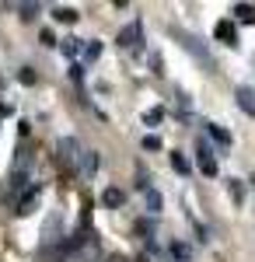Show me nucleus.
<instances>
[{"mask_svg":"<svg viewBox=\"0 0 255 262\" xmlns=\"http://www.w3.org/2000/svg\"><path fill=\"white\" fill-rule=\"evenodd\" d=\"M143 206H147V213H161V206H164V200H161V192H157L154 185H147V189H143Z\"/></svg>","mask_w":255,"mask_h":262,"instance_id":"nucleus-7","label":"nucleus"},{"mask_svg":"<svg viewBox=\"0 0 255 262\" xmlns=\"http://www.w3.org/2000/svg\"><path fill=\"white\" fill-rule=\"evenodd\" d=\"M238 105H241V112H245V116H255V95H252V88H238Z\"/></svg>","mask_w":255,"mask_h":262,"instance_id":"nucleus-9","label":"nucleus"},{"mask_svg":"<svg viewBox=\"0 0 255 262\" xmlns=\"http://www.w3.org/2000/svg\"><path fill=\"white\" fill-rule=\"evenodd\" d=\"M18 77H21V84H35V74H32V67H25Z\"/></svg>","mask_w":255,"mask_h":262,"instance_id":"nucleus-20","label":"nucleus"},{"mask_svg":"<svg viewBox=\"0 0 255 262\" xmlns=\"http://www.w3.org/2000/svg\"><path fill=\"white\" fill-rule=\"evenodd\" d=\"M35 14H39L35 4H25V7H21V18H35Z\"/></svg>","mask_w":255,"mask_h":262,"instance_id":"nucleus-21","label":"nucleus"},{"mask_svg":"<svg viewBox=\"0 0 255 262\" xmlns=\"http://www.w3.org/2000/svg\"><path fill=\"white\" fill-rule=\"evenodd\" d=\"M203 126H206V133H210V137H214L217 143H224V147H231V133H227V129H224L220 122H203Z\"/></svg>","mask_w":255,"mask_h":262,"instance_id":"nucleus-12","label":"nucleus"},{"mask_svg":"<svg viewBox=\"0 0 255 262\" xmlns=\"http://www.w3.org/2000/svg\"><path fill=\"white\" fill-rule=\"evenodd\" d=\"M59 150V161L67 164L70 171H77L80 168V158H84V147H80V140H74V137H63V140L56 143Z\"/></svg>","mask_w":255,"mask_h":262,"instance_id":"nucleus-2","label":"nucleus"},{"mask_svg":"<svg viewBox=\"0 0 255 262\" xmlns=\"http://www.w3.org/2000/svg\"><path fill=\"white\" fill-rule=\"evenodd\" d=\"M39 196H42V185H39V182H35V185H28V192H25V196L18 200V210H14V213H18V217H28V213L35 210Z\"/></svg>","mask_w":255,"mask_h":262,"instance_id":"nucleus-4","label":"nucleus"},{"mask_svg":"<svg viewBox=\"0 0 255 262\" xmlns=\"http://www.w3.org/2000/svg\"><path fill=\"white\" fill-rule=\"evenodd\" d=\"M95 171H98V154H95V150H84V158H80L77 175H84V179H91Z\"/></svg>","mask_w":255,"mask_h":262,"instance_id":"nucleus-8","label":"nucleus"},{"mask_svg":"<svg viewBox=\"0 0 255 262\" xmlns=\"http://www.w3.org/2000/svg\"><path fill=\"white\" fill-rule=\"evenodd\" d=\"M172 168H175L178 175H189V161H185V158H182L178 150H175V154H172Z\"/></svg>","mask_w":255,"mask_h":262,"instance_id":"nucleus-16","label":"nucleus"},{"mask_svg":"<svg viewBox=\"0 0 255 262\" xmlns=\"http://www.w3.org/2000/svg\"><path fill=\"white\" fill-rule=\"evenodd\" d=\"M63 53H67V56L80 53V39H63Z\"/></svg>","mask_w":255,"mask_h":262,"instance_id":"nucleus-18","label":"nucleus"},{"mask_svg":"<svg viewBox=\"0 0 255 262\" xmlns=\"http://www.w3.org/2000/svg\"><path fill=\"white\" fill-rule=\"evenodd\" d=\"M214 35H217L220 42H224V46H231V49L238 46V28H235V21H227V18H220V21H217Z\"/></svg>","mask_w":255,"mask_h":262,"instance_id":"nucleus-5","label":"nucleus"},{"mask_svg":"<svg viewBox=\"0 0 255 262\" xmlns=\"http://www.w3.org/2000/svg\"><path fill=\"white\" fill-rule=\"evenodd\" d=\"M227 189L235 192V200H238V203L245 200V189H241V182H238V179H231V182H227Z\"/></svg>","mask_w":255,"mask_h":262,"instance_id":"nucleus-19","label":"nucleus"},{"mask_svg":"<svg viewBox=\"0 0 255 262\" xmlns=\"http://www.w3.org/2000/svg\"><path fill=\"white\" fill-rule=\"evenodd\" d=\"M143 147H147V150H161V140H157V137H143Z\"/></svg>","mask_w":255,"mask_h":262,"instance_id":"nucleus-22","label":"nucleus"},{"mask_svg":"<svg viewBox=\"0 0 255 262\" xmlns=\"http://www.w3.org/2000/svg\"><path fill=\"white\" fill-rule=\"evenodd\" d=\"M122 200H126V196H122V189H116V185H109V189L101 192V203H105L109 210H119V206H122Z\"/></svg>","mask_w":255,"mask_h":262,"instance_id":"nucleus-10","label":"nucleus"},{"mask_svg":"<svg viewBox=\"0 0 255 262\" xmlns=\"http://www.w3.org/2000/svg\"><path fill=\"white\" fill-rule=\"evenodd\" d=\"M161 119H164V108H151V112L143 116V122H147V126H157Z\"/></svg>","mask_w":255,"mask_h":262,"instance_id":"nucleus-17","label":"nucleus"},{"mask_svg":"<svg viewBox=\"0 0 255 262\" xmlns=\"http://www.w3.org/2000/svg\"><path fill=\"white\" fill-rule=\"evenodd\" d=\"M119 46H122V49H130V46H137L140 42V21H133V25H126V28H122V32H119Z\"/></svg>","mask_w":255,"mask_h":262,"instance_id":"nucleus-6","label":"nucleus"},{"mask_svg":"<svg viewBox=\"0 0 255 262\" xmlns=\"http://www.w3.org/2000/svg\"><path fill=\"white\" fill-rule=\"evenodd\" d=\"M196 164H199V171H203V175H210V179H214L217 171H220V164H217L214 147H210V143L203 140V137L196 140Z\"/></svg>","mask_w":255,"mask_h":262,"instance_id":"nucleus-3","label":"nucleus"},{"mask_svg":"<svg viewBox=\"0 0 255 262\" xmlns=\"http://www.w3.org/2000/svg\"><path fill=\"white\" fill-rule=\"evenodd\" d=\"M231 14H235L238 21H245V25H255V4H235Z\"/></svg>","mask_w":255,"mask_h":262,"instance_id":"nucleus-11","label":"nucleus"},{"mask_svg":"<svg viewBox=\"0 0 255 262\" xmlns=\"http://www.w3.org/2000/svg\"><path fill=\"white\" fill-rule=\"evenodd\" d=\"M53 18H56V21H67V25H74V21H77V11H74V7H56V11H53Z\"/></svg>","mask_w":255,"mask_h":262,"instance_id":"nucleus-15","label":"nucleus"},{"mask_svg":"<svg viewBox=\"0 0 255 262\" xmlns=\"http://www.w3.org/2000/svg\"><path fill=\"white\" fill-rule=\"evenodd\" d=\"M168 252H172V259H178V262H193V248H189L185 242H172Z\"/></svg>","mask_w":255,"mask_h":262,"instance_id":"nucleus-13","label":"nucleus"},{"mask_svg":"<svg viewBox=\"0 0 255 262\" xmlns=\"http://www.w3.org/2000/svg\"><path fill=\"white\" fill-rule=\"evenodd\" d=\"M59 262H101V245L95 234H77L74 242L63 248Z\"/></svg>","mask_w":255,"mask_h":262,"instance_id":"nucleus-1","label":"nucleus"},{"mask_svg":"<svg viewBox=\"0 0 255 262\" xmlns=\"http://www.w3.org/2000/svg\"><path fill=\"white\" fill-rule=\"evenodd\" d=\"M80 53H84V60H88V63H95V60L101 56V42H95V39H91L88 46H84V49H80Z\"/></svg>","mask_w":255,"mask_h":262,"instance_id":"nucleus-14","label":"nucleus"}]
</instances>
